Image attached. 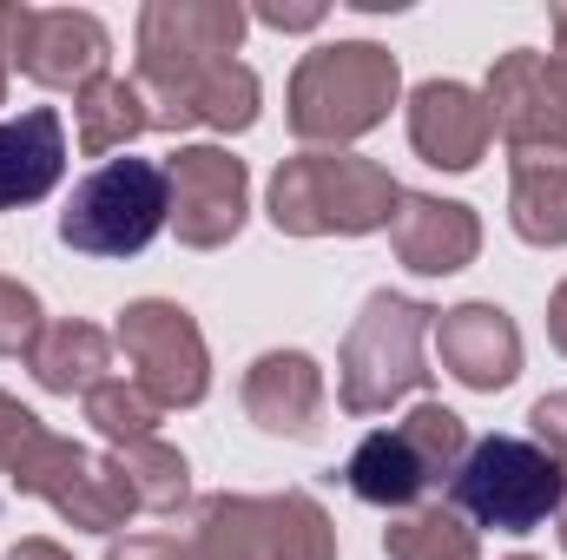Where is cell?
<instances>
[{
	"instance_id": "cell-37",
	"label": "cell",
	"mask_w": 567,
	"mask_h": 560,
	"mask_svg": "<svg viewBox=\"0 0 567 560\" xmlns=\"http://www.w3.org/2000/svg\"><path fill=\"white\" fill-rule=\"evenodd\" d=\"M508 560H535V554H508Z\"/></svg>"
},
{
	"instance_id": "cell-22",
	"label": "cell",
	"mask_w": 567,
	"mask_h": 560,
	"mask_svg": "<svg viewBox=\"0 0 567 560\" xmlns=\"http://www.w3.org/2000/svg\"><path fill=\"white\" fill-rule=\"evenodd\" d=\"M185 560H271L265 554L258 495H205V501L192 508Z\"/></svg>"
},
{
	"instance_id": "cell-21",
	"label": "cell",
	"mask_w": 567,
	"mask_h": 560,
	"mask_svg": "<svg viewBox=\"0 0 567 560\" xmlns=\"http://www.w3.org/2000/svg\"><path fill=\"white\" fill-rule=\"evenodd\" d=\"M73 113H80V152H86V158L126 152L140 133H152V113H145L140 80H120V73L93 80V86L73 100Z\"/></svg>"
},
{
	"instance_id": "cell-24",
	"label": "cell",
	"mask_w": 567,
	"mask_h": 560,
	"mask_svg": "<svg viewBox=\"0 0 567 560\" xmlns=\"http://www.w3.org/2000/svg\"><path fill=\"white\" fill-rule=\"evenodd\" d=\"M383 554L390 560H482V541L449 501H429V508H410V515H396L383 528Z\"/></svg>"
},
{
	"instance_id": "cell-27",
	"label": "cell",
	"mask_w": 567,
	"mask_h": 560,
	"mask_svg": "<svg viewBox=\"0 0 567 560\" xmlns=\"http://www.w3.org/2000/svg\"><path fill=\"white\" fill-rule=\"evenodd\" d=\"M47 317H40V297L20 278H0V356H27L40 343Z\"/></svg>"
},
{
	"instance_id": "cell-3",
	"label": "cell",
	"mask_w": 567,
	"mask_h": 560,
	"mask_svg": "<svg viewBox=\"0 0 567 560\" xmlns=\"http://www.w3.org/2000/svg\"><path fill=\"white\" fill-rule=\"evenodd\" d=\"M435 330V310L403 290H370L343 350H337V403L350 416H383L410 390H423V336Z\"/></svg>"
},
{
	"instance_id": "cell-4",
	"label": "cell",
	"mask_w": 567,
	"mask_h": 560,
	"mask_svg": "<svg viewBox=\"0 0 567 560\" xmlns=\"http://www.w3.org/2000/svg\"><path fill=\"white\" fill-rule=\"evenodd\" d=\"M462 455H468L462 416L442 409V403H416L396 428H377V435L357 442V455L343 462V481H350L357 501L390 508V515H410L429 488L455 481Z\"/></svg>"
},
{
	"instance_id": "cell-5",
	"label": "cell",
	"mask_w": 567,
	"mask_h": 560,
	"mask_svg": "<svg viewBox=\"0 0 567 560\" xmlns=\"http://www.w3.org/2000/svg\"><path fill=\"white\" fill-rule=\"evenodd\" d=\"M449 508L475 528L528 535L561 508V462L528 435H482L449 481Z\"/></svg>"
},
{
	"instance_id": "cell-13",
	"label": "cell",
	"mask_w": 567,
	"mask_h": 560,
	"mask_svg": "<svg viewBox=\"0 0 567 560\" xmlns=\"http://www.w3.org/2000/svg\"><path fill=\"white\" fill-rule=\"evenodd\" d=\"M106 60H113V33L93 13H80V7H33L27 33H20V53H13V66L33 86L73 93V100L93 80H106Z\"/></svg>"
},
{
	"instance_id": "cell-14",
	"label": "cell",
	"mask_w": 567,
	"mask_h": 560,
	"mask_svg": "<svg viewBox=\"0 0 567 560\" xmlns=\"http://www.w3.org/2000/svg\"><path fill=\"white\" fill-rule=\"evenodd\" d=\"M435 356L462 390L495 396L522 376V330L502 303H455L435 310Z\"/></svg>"
},
{
	"instance_id": "cell-31",
	"label": "cell",
	"mask_w": 567,
	"mask_h": 560,
	"mask_svg": "<svg viewBox=\"0 0 567 560\" xmlns=\"http://www.w3.org/2000/svg\"><path fill=\"white\" fill-rule=\"evenodd\" d=\"M258 20H265V27H278V33H310V27H323V0H303V7L265 0V7H258Z\"/></svg>"
},
{
	"instance_id": "cell-20",
	"label": "cell",
	"mask_w": 567,
	"mask_h": 560,
	"mask_svg": "<svg viewBox=\"0 0 567 560\" xmlns=\"http://www.w3.org/2000/svg\"><path fill=\"white\" fill-rule=\"evenodd\" d=\"M508 225L522 245H567V152H508Z\"/></svg>"
},
{
	"instance_id": "cell-35",
	"label": "cell",
	"mask_w": 567,
	"mask_h": 560,
	"mask_svg": "<svg viewBox=\"0 0 567 560\" xmlns=\"http://www.w3.org/2000/svg\"><path fill=\"white\" fill-rule=\"evenodd\" d=\"M555 535H561V554H567V468H561V508H555Z\"/></svg>"
},
{
	"instance_id": "cell-25",
	"label": "cell",
	"mask_w": 567,
	"mask_h": 560,
	"mask_svg": "<svg viewBox=\"0 0 567 560\" xmlns=\"http://www.w3.org/2000/svg\"><path fill=\"white\" fill-rule=\"evenodd\" d=\"M120 455V468H126V481H133V501H140V515H178L185 508V495H192V468H185V455L172 448V442H126V448H113Z\"/></svg>"
},
{
	"instance_id": "cell-10",
	"label": "cell",
	"mask_w": 567,
	"mask_h": 560,
	"mask_svg": "<svg viewBox=\"0 0 567 560\" xmlns=\"http://www.w3.org/2000/svg\"><path fill=\"white\" fill-rule=\"evenodd\" d=\"M482 106L508 152H567V60L535 46L502 53Z\"/></svg>"
},
{
	"instance_id": "cell-8",
	"label": "cell",
	"mask_w": 567,
	"mask_h": 560,
	"mask_svg": "<svg viewBox=\"0 0 567 560\" xmlns=\"http://www.w3.org/2000/svg\"><path fill=\"white\" fill-rule=\"evenodd\" d=\"M113 343L126 350L133 383L158 409H198L205 403V390H212V350H205V330H198V317L185 303H165V297L126 303Z\"/></svg>"
},
{
	"instance_id": "cell-33",
	"label": "cell",
	"mask_w": 567,
	"mask_h": 560,
	"mask_svg": "<svg viewBox=\"0 0 567 560\" xmlns=\"http://www.w3.org/2000/svg\"><path fill=\"white\" fill-rule=\"evenodd\" d=\"M548 336H555V350L567 356V278L555 283V297H548Z\"/></svg>"
},
{
	"instance_id": "cell-6",
	"label": "cell",
	"mask_w": 567,
	"mask_h": 560,
	"mask_svg": "<svg viewBox=\"0 0 567 560\" xmlns=\"http://www.w3.org/2000/svg\"><path fill=\"white\" fill-rule=\"evenodd\" d=\"M172 218V185L158 158H106L73 185L60 211V245L80 258H140Z\"/></svg>"
},
{
	"instance_id": "cell-17",
	"label": "cell",
	"mask_w": 567,
	"mask_h": 560,
	"mask_svg": "<svg viewBox=\"0 0 567 560\" xmlns=\"http://www.w3.org/2000/svg\"><path fill=\"white\" fill-rule=\"evenodd\" d=\"M238 403L245 416L258 422L265 435H317V416H323V370L303 356V350H265L245 383H238Z\"/></svg>"
},
{
	"instance_id": "cell-1",
	"label": "cell",
	"mask_w": 567,
	"mask_h": 560,
	"mask_svg": "<svg viewBox=\"0 0 567 560\" xmlns=\"http://www.w3.org/2000/svg\"><path fill=\"white\" fill-rule=\"evenodd\" d=\"M403 93V73H396V53L377 46V40H337V46H310L290 73V93H284V120L290 133L317 152H343L350 139L377 133L390 120Z\"/></svg>"
},
{
	"instance_id": "cell-2",
	"label": "cell",
	"mask_w": 567,
	"mask_h": 560,
	"mask_svg": "<svg viewBox=\"0 0 567 560\" xmlns=\"http://www.w3.org/2000/svg\"><path fill=\"white\" fill-rule=\"evenodd\" d=\"M403 185L357 152H297L271 178V225L284 238H363L390 231Z\"/></svg>"
},
{
	"instance_id": "cell-11",
	"label": "cell",
	"mask_w": 567,
	"mask_h": 560,
	"mask_svg": "<svg viewBox=\"0 0 567 560\" xmlns=\"http://www.w3.org/2000/svg\"><path fill=\"white\" fill-rule=\"evenodd\" d=\"M145 113L158 133L185 126H218V133H251L258 126V73L245 60H212V66H178V73H140Z\"/></svg>"
},
{
	"instance_id": "cell-18",
	"label": "cell",
	"mask_w": 567,
	"mask_h": 560,
	"mask_svg": "<svg viewBox=\"0 0 567 560\" xmlns=\"http://www.w3.org/2000/svg\"><path fill=\"white\" fill-rule=\"evenodd\" d=\"M66 172V126L53 106H27L20 120H0V211L40 205Z\"/></svg>"
},
{
	"instance_id": "cell-19",
	"label": "cell",
	"mask_w": 567,
	"mask_h": 560,
	"mask_svg": "<svg viewBox=\"0 0 567 560\" xmlns=\"http://www.w3.org/2000/svg\"><path fill=\"white\" fill-rule=\"evenodd\" d=\"M27 370L47 396H93L106 376H113V336L86 317H60L40 330V343L27 350Z\"/></svg>"
},
{
	"instance_id": "cell-29",
	"label": "cell",
	"mask_w": 567,
	"mask_h": 560,
	"mask_svg": "<svg viewBox=\"0 0 567 560\" xmlns=\"http://www.w3.org/2000/svg\"><path fill=\"white\" fill-rule=\"evenodd\" d=\"M528 422H535V442L555 455L567 468V390H555V396H542L535 409H528Z\"/></svg>"
},
{
	"instance_id": "cell-23",
	"label": "cell",
	"mask_w": 567,
	"mask_h": 560,
	"mask_svg": "<svg viewBox=\"0 0 567 560\" xmlns=\"http://www.w3.org/2000/svg\"><path fill=\"white\" fill-rule=\"evenodd\" d=\"M258 521H265V554L271 560H337V528L317 508V495H303V488L258 495Z\"/></svg>"
},
{
	"instance_id": "cell-30",
	"label": "cell",
	"mask_w": 567,
	"mask_h": 560,
	"mask_svg": "<svg viewBox=\"0 0 567 560\" xmlns=\"http://www.w3.org/2000/svg\"><path fill=\"white\" fill-rule=\"evenodd\" d=\"M106 560H185V541H172V535H126V541H113Z\"/></svg>"
},
{
	"instance_id": "cell-32",
	"label": "cell",
	"mask_w": 567,
	"mask_h": 560,
	"mask_svg": "<svg viewBox=\"0 0 567 560\" xmlns=\"http://www.w3.org/2000/svg\"><path fill=\"white\" fill-rule=\"evenodd\" d=\"M27 13H33V7H13V0H0V106H7V66H13V53H20Z\"/></svg>"
},
{
	"instance_id": "cell-9",
	"label": "cell",
	"mask_w": 567,
	"mask_h": 560,
	"mask_svg": "<svg viewBox=\"0 0 567 560\" xmlns=\"http://www.w3.org/2000/svg\"><path fill=\"white\" fill-rule=\"evenodd\" d=\"M165 185H172V218L165 225L185 251H218L245 231L251 172L225 145H178L165 158Z\"/></svg>"
},
{
	"instance_id": "cell-16",
	"label": "cell",
	"mask_w": 567,
	"mask_h": 560,
	"mask_svg": "<svg viewBox=\"0 0 567 560\" xmlns=\"http://www.w3.org/2000/svg\"><path fill=\"white\" fill-rule=\"evenodd\" d=\"M390 245L396 258L416 271V278H455L475 265L482 251V218L455 198H435V191H403L396 218H390Z\"/></svg>"
},
{
	"instance_id": "cell-28",
	"label": "cell",
	"mask_w": 567,
	"mask_h": 560,
	"mask_svg": "<svg viewBox=\"0 0 567 560\" xmlns=\"http://www.w3.org/2000/svg\"><path fill=\"white\" fill-rule=\"evenodd\" d=\"M47 435V422L33 416L27 403H13L7 390H0V475H13L27 455H33V442Z\"/></svg>"
},
{
	"instance_id": "cell-36",
	"label": "cell",
	"mask_w": 567,
	"mask_h": 560,
	"mask_svg": "<svg viewBox=\"0 0 567 560\" xmlns=\"http://www.w3.org/2000/svg\"><path fill=\"white\" fill-rule=\"evenodd\" d=\"M555 40H561V60H567V7H555Z\"/></svg>"
},
{
	"instance_id": "cell-34",
	"label": "cell",
	"mask_w": 567,
	"mask_h": 560,
	"mask_svg": "<svg viewBox=\"0 0 567 560\" xmlns=\"http://www.w3.org/2000/svg\"><path fill=\"white\" fill-rule=\"evenodd\" d=\"M7 560H73V554H66L60 541H40V535H33V541H20V548H7Z\"/></svg>"
},
{
	"instance_id": "cell-7",
	"label": "cell",
	"mask_w": 567,
	"mask_h": 560,
	"mask_svg": "<svg viewBox=\"0 0 567 560\" xmlns=\"http://www.w3.org/2000/svg\"><path fill=\"white\" fill-rule=\"evenodd\" d=\"M7 481H13L20 495L47 501L60 521L86 528V535H120V528L140 515L120 455H93V448H80V442H66V435H53V428L33 442V455H27Z\"/></svg>"
},
{
	"instance_id": "cell-26",
	"label": "cell",
	"mask_w": 567,
	"mask_h": 560,
	"mask_svg": "<svg viewBox=\"0 0 567 560\" xmlns=\"http://www.w3.org/2000/svg\"><path fill=\"white\" fill-rule=\"evenodd\" d=\"M86 422L113 442V448H126V442H152L158 435V422H165V409L145 396L140 383H126V376H106L93 396H86Z\"/></svg>"
},
{
	"instance_id": "cell-15",
	"label": "cell",
	"mask_w": 567,
	"mask_h": 560,
	"mask_svg": "<svg viewBox=\"0 0 567 560\" xmlns=\"http://www.w3.org/2000/svg\"><path fill=\"white\" fill-rule=\"evenodd\" d=\"M488 139H495V126H488V106H482L475 86L423 80L410 93V145H416L423 165H435V172H475Z\"/></svg>"
},
{
	"instance_id": "cell-12",
	"label": "cell",
	"mask_w": 567,
	"mask_h": 560,
	"mask_svg": "<svg viewBox=\"0 0 567 560\" xmlns=\"http://www.w3.org/2000/svg\"><path fill=\"white\" fill-rule=\"evenodd\" d=\"M245 20L251 13L238 0H152L140 13V73L231 60L245 40Z\"/></svg>"
}]
</instances>
